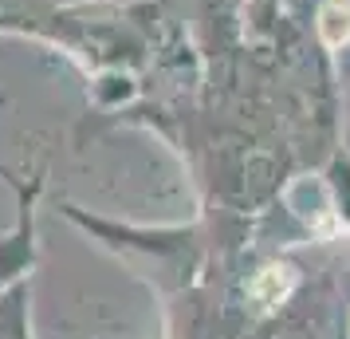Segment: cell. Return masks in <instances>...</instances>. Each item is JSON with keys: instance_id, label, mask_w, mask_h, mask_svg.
I'll list each match as a JSON object with an SVG mask.
<instances>
[{"instance_id": "cell-1", "label": "cell", "mask_w": 350, "mask_h": 339, "mask_svg": "<svg viewBox=\"0 0 350 339\" xmlns=\"http://www.w3.org/2000/svg\"><path fill=\"white\" fill-rule=\"evenodd\" d=\"M323 36H327V44H342L350 36V8L331 4V8L323 12Z\"/></svg>"}]
</instances>
